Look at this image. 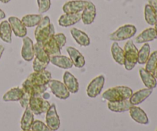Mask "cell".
Returning <instances> with one entry per match:
<instances>
[{
	"mask_svg": "<svg viewBox=\"0 0 157 131\" xmlns=\"http://www.w3.org/2000/svg\"><path fill=\"white\" fill-rule=\"evenodd\" d=\"M133 93L130 87L127 86H116L105 91L103 93L102 98L109 102H115L129 100Z\"/></svg>",
	"mask_w": 157,
	"mask_h": 131,
	"instance_id": "6da1fadb",
	"label": "cell"
},
{
	"mask_svg": "<svg viewBox=\"0 0 157 131\" xmlns=\"http://www.w3.org/2000/svg\"><path fill=\"white\" fill-rule=\"evenodd\" d=\"M55 34V26L51 23L48 16L43 17L35 30V38L36 42L43 43L48 37Z\"/></svg>",
	"mask_w": 157,
	"mask_h": 131,
	"instance_id": "7a4b0ae2",
	"label": "cell"
},
{
	"mask_svg": "<svg viewBox=\"0 0 157 131\" xmlns=\"http://www.w3.org/2000/svg\"><path fill=\"white\" fill-rule=\"evenodd\" d=\"M124 65L127 71L133 70L138 64V48L132 40L127 41L124 46Z\"/></svg>",
	"mask_w": 157,
	"mask_h": 131,
	"instance_id": "3957f363",
	"label": "cell"
},
{
	"mask_svg": "<svg viewBox=\"0 0 157 131\" xmlns=\"http://www.w3.org/2000/svg\"><path fill=\"white\" fill-rule=\"evenodd\" d=\"M136 28L133 25L127 24L118 28L109 35V39L113 41H121L133 38L136 33Z\"/></svg>",
	"mask_w": 157,
	"mask_h": 131,
	"instance_id": "277c9868",
	"label": "cell"
},
{
	"mask_svg": "<svg viewBox=\"0 0 157 131\" xmlns=\"http://www.w3.org/2000/svg\"><path fill=\"white\" fill-rule=\"evenodd\" d=\"M50 106V103L48 101V100L44 99L41 95L32 96L29 101V107H30L32 113L35 115L46 113L48 110Z\"/></svg>",
	"mask_w": 157,
	"mask_h": 131,
	"instance_id": "5b68a950",
	"label": "cell"
},
{
	"mask_svg": "<svg viewBox=\"0 0 157 131\" xmlns=\"http://www.w3.org/2000/svg\"><path fill=\"white\" fill-rule=\"evenodd\" d=\"M48 85L52 94L58 99L66 100L70 97V92L68 91L64 83L61 81L58 80L51 79Z\"/></svg>",
	"mask_w": 157,
	"mask_h": 131,
	"instance_id": "8992f818",
	"label": "cell"
},
{
	"mask_svg": "<svg viewBox=\"0 0 157 131\" xmlns=\"http://www.w3.org/2000/svg\"><path fill=\"white\" fill-rule=\"evenodd\" d=\"M105 83V78L104 75H99L94 78L87 87V94L89 98H95L101 94Z\"/></svg>",
	"mask_w": 157,
	"mask_h": 131,
	"instance_id": "52a82bcc",
	"label": "cell"
},
{
	"mask_svg": "<svg viewBox=\"0 0 157 131\" xmlns=\"http://www.w3.org/2000/svg\"><path fill=\"white\" fill-rule=\"evenodd\" d=\"M26 79L35 85H48L52 79V74L46 69L41 71H34L30 74Z\"/></svg>",
	"mask_w": 157,
	"mask_h": 131,
	"instance_id": "ba28073f",
	"label": "cell"
},
{
	"mask_svg": "<svg viewBox=\"0 0 157 131\" xmlns=\"http://www.w3.org/2000/svg\"><path fill=\"white\" fill-rule=\"evenodd\" d=\"M45 114V121L48 127L52 131L58 130L61 126V121H60L59 116L57 113L56 105L55 104H51L48 110Z\"/></svg>",
	"mask_w": 157,
	"mask_h": 131,
	"instance_id": "9c48e42d",
	"label": "cell"
},
{
	"mask_svg": "<svg viewBox=\"0 0 157 131\" xmlns=\"http://www.w3.org/2000/svg\"><path fill=\"white\" fill-rule=\"evenodd\" d=\"M87 1L84 0H71L63 6V12L66 14L81 13L85 8Z\"/></svg>",
	"mask_w": 157,
	"mask_h": 131,
	"instance_id": "30bf717a",
	"label": "cell"
},
{
	"mask_svg": "<svg viewBox=\"0 0 157 131\" xmlns=\"http://www.w3.org/2000/svg\"><path fill=\"white\" fill-rule=\"evenodd\" d=\"M22 48H21V55L23 59L26 61H31L35 58V50H34V43L29 37L22 38Z\"/></svg>",
	"mask_w": 157,
	"mask_h": 131,
	"instance_id": "8fae6325",
	"label": "cell"
},
{
	"mask_svg": "<svg viewBox=\"0 0 157 131\" xmlns=\"http://www.w3.org/2000/svg\"><path fill=\"white\" fill-rule=\"evenodd\" d=\"M97 15V9L92 2L87 1L85 8L81 12V20L84 25H90L94 22Z\"/></svg>",
	"mask_w": 157,
	"mask_h": 131,
	"instance_id": "7c38bea8",
	"label": "cell"
},
{
	"mask_svg": "<svg viewBox=\"0 0 157 131\" xmlns=\"http://www.w3.org/2000/svg\"><path fill=\"white\" fill-rule=\"evenodd\" d=\"M8 21L10 24L12 32H14L15 36L19 38H24L27 35V29L22 23L21 19L15 16H11L9 18Z\"/></svg>",
	"mask_w": 157,
	"mask_h": 131,
	"instance_id": "4fadbf2b",
	"label": "cell"
},
{
	"mask_svg": "<svg viewBox=\"0 0 157 131\" xmlns=\"http://www.w3.org/2000/svg\"><path fill=\"white\" fill-rule=\"evenodd\" d=\"M132 119L136 123L143 125H147L150 123L147 114L143 109L137 106H132L129 110Z\"/></svg>",
	"mask_w": 157,
	"mask_h": 131,
	"instance_id": "5bb4252c",
	"label": "cell"
},
{
	"mask_svg": "<svg viewBox=\"0 0 157 131\" xmlns=\"http://www.w3.org/2000/svg\"><path fill=\"white\" fill-rule=\"evenodd\" d=\"M67 52L68 53L74 66H75L77 68H82L84 67L86 64L85 58L78 49L69 46L67 48Z\"/></svg>",
	"mask_w": 157,
	"mask_h": 131,
	"instance_id": "9a60e30c",
	"label": "cell"
},
{
	"mask_svg": "<svg viewBox=\"0 0 157 131\" xmlns=\"http://www.w3.org/2000/svg\"><path fill=\"white\" fill-rule=\"evenodd\" d=\"M41 44H42L44 50L47 52L48 55L50 57L61 55V49L58 47L55 38H54V35L48 37L44 42L41 43Z\"/></svg>",
	"mask_w": 157,
	"mask_h": 131,
	"instance_id": "2e32d148",
	"label": "cell"
},
{
	"mask_svg": "<svg viewBox=\"0 0 157 131\" xmlns=\"http://www.w3.org/2000/svg\"><path fill=\"white\" fill-rule=\"evenodd\" d=\"M152 93H153V89H141V90H139L132 94L131 97L130 98L129 101L131 103L132 105L136 106L138 104H140L144 101H146L152 94Z\"/></svg>",
	"mask_w": 157,
	"mask_h": 131,
	"instance_id": "e0dca14e",
	"label": "cell"
},
{
	"mask_svg": "<svg viewBox=\"0 0 157 131\" xmlns=\"http://www.w3.org/2000/svg\"><path fill=\"white\" fill-rule=\"evenodd\" d=\"M63 81L70 93L76 94L79 91V83L78 79L71 72L65 71L63 76Z\"/></svg>",
	"mask_w": 157,
	"mask_h": 131,
	"instance_id": "ac0fdd59",
	"label": "cell"
},
{
	"mask_svg": "<svg viewBox=\"0 0 157 131\" xmlns=\"http://www.w3.org/2000/svg\"><path fill=\"white\" fill-rule=\"evenodd\" d=\"M81 20V12L76 14H66L61 15L58 18V24L62 27H70L77 24Z\"/></svg>",
	"mask_w": 157,
	"mask_h": 131,
	"instance_id": "d6986e66",
	"label": "cell"
},
{
	"mask_svg": "<svg viewBox=\"0 0 157 131\" xmlns=\"http://www.w3.org/2000/svg\"><path fill=\"white\" fill-rule=\"evenodd\" d=\"M70 32L71 36L79 45L82 47H87L90 44V38L84 32L76 28H72Z\"/></svg>",
	"mask_w": 157,
	"mask_h": 131,
	"instance_id": "ffe728a7",
	"label": "cell"
},
{
	"mask_svg": "<svg viewBox=\"0 0 157 131\" xmlns=\"http://www.w3.org/2000/svg\"><path fill=\"white\" fill-rule=\"evenodd\" d=\"M157 38L156 32L154 28H148L143 31L139 35L135 38V42L136 44H143V43H147L150 41H154Z\"/></svg>",
	"mask_w": 157,
	"mask_h": 131,
	"instance_id": "44dd1931",
	"label": "cell"
},
{
	"mask_svg": "<svg viewBox=\"0 0 157 131\" xmlns=\"http://www.w3.org/2000/svg\"><path fill=\"white\" fill-rule=\"evenodd\" d=\"M139 73L141 80H142L143 83H144V84L146 86L147 88L154 89L155 87H156L157 80L153 76V73L147 71L144 67L140 68Z\"/></svg>",
	"mask_w": 157,
	"mask_h": 131,
	"instance_id": "7402d4cb",
	"label": "cell"
},
{
	"mask_svg": "<svg viewBox=\"0 0 157 131\" xmlns=\"http://www.w3.org/2000/svg\"><path fill=\"white\" fill-rule=\"evenodd\" d=\"M131 103L129 100H124L121 101H115V102H109L107 103V107L112 112L115 113H123L130 110L132 107Z\"/></svg>",
	"mask_w": 157,
	"mask_h": 131,
	"instance_id": "603a6c76",
	"label": "cell"
},
{
	"mask_svg": "<svg viewBox=\"0 0 157 131\" xmlns=\"http://www.w3.org/2000/svg\"><path fill=\"white\" fill-rule=\"evenodd\" d=\"M50 62L53 65H55L62 69H70L74 66L70 58L61 55L51 57Z\"/></svg>",
	"mask_w": 157,
	"mask_h": 131,
	"instance_id": "cb8c5ba5",
	"label": "cell"
},
{
	"mask_svg": "<svg viewBox=\"0 0 157 131\" xmlns=\"http://www.w3.org/2000/svg\"><path fill=\"white\" fill-rule=\"evenodd\" d=\"M34 114L31 110L30 107H27L25 109L24 114L21 120V128L22 130H31L32 124L34 122Z\"/></svg>",
	"mask_w": 157,
	"mask_h": 131,
	"instance_id": "d4e9b609",
	"label": "cell"
},
{
	"mask_svg": "<svg viewBox=\"0 0 157 131\" xmlns=\"http://www.w3.org/2000/svg\"><path fill=\"white\" fill-rule=\"evenodd\" d=\"M12 30L8 21H2L0 23V38L6 43L12 42Z\"/></svg>",
	"mask_w": 157,
	"mask_h": 131,
	"instance_id": "484cf974",
	"label": "cell"
},
{
	"mask_svg": "<svg viewBox=\"0 0 157 131\" xmlns=\"http://www.w3.org/2000/svg\"><path fill=\"white\" fill-rule=\"evenodd\" d=\"M23 95V90L21 87H13L8 91L2 97V100L6 102L19 101Z\"/></svg>",
	"mask_w": 157,
	"mask_h": 131,
	"instance_id": "4316f807",
	"label": "cell"
},
{
	"mask_svg": "<svg viewBox=\"0 0 157 131\" xmlns=\"http://www.w3.org/2000/svg\"><path fill=\"white\" fill-rule=\"evenodd\" d=\"M42 18L41 14H29L24 15L21 20L26 28H32L38 25Z\"/></svg>",
	"mask_w": 157,
	"mask_h": 131,
	"instance_id": "83f0119b",
	"label": "cell"
},
{
	"mask_svg": "<svg viewBox=\"0 0 157 131\" xmlns=\"http://www.w3.org/2000/svg\"><path fill=\"white\" fill-rule=\"evenodd\" d=\"M111 54L113 60L120 65H124V49L118 44L117 41L112 44Z\"/></svg>",
	"mask_w": 157,
	"mask_h": 131,
	"instance_id": "f1b7e54d",
	"label": "cell"
},
{
	"mask_svg": "<svg viewBox=\"0 0 157 131\" xmlns=\"http://www.w3.org/2000/svg\"><path fill=\"white\" fill-rule=\"evenodd\" d=\"M34 50H35V57L40 60L42 62L48 64L50 63L51 57L48 55L47 52L44 50L41 43L36 42L34 44Z\"/></svg>",
	"mask_w": 157,
	"mask_h": 131,
	"instance_id": "f546056e",
	"label": "cell"
},
{
	"mask_svg": "<svg viewBox=\"0 0 157 131\" xmlns=\"http://www.w3.org/2000/svg\"><path fill=\"white\" fill-rule=\"evenodd\" d=\"M144 18L147 24L154 25L157 22V15L154 9L149 4H147L144 8Z\"/></svg>",
	"mask_w": 157,
	"mask_h": 131,
	"instance_id": "4dcf8cb0",
	"label": "cell"
},
{
	"mask_svg": "<svg viewBox=\"0 0 157 131\" xmlns=\"http://www.w3.org/2000/svg\"><path fill=\"white\" fill-rule=\"evenodd\" d=\"M150 55V46L148 43H144V45L138 50V64H145Z\"/></svg>",
	"mask_w": 157,
	"mask_h": 131,
	"instance_id": "1f68e13d",
	"label": "cell"
},
{
	"mask_svg": "<svg viewBox=\"0 0 157 131\" xmlns=\"http://www.w3.org/2000/svg\"><path fill=\"white\" fill-rule=\"evenodd\" d=\"M145 69L149 72L153 73L156 69L157 67V51H154L152 54H150L148 60L146 62Z\"/></svg>",
	"mask_w": 157,
	"mask_h": 131,
	"instance_id": "d6a6232c",
	"label": "cell"
},
{
	"mask_svg": "<svg viewBox=\"0 0 157 131\" xmlns=\"http://www.w3.org/2000/svg\"><path fill=\"white\" fill-rule=\"evenodd\" d=\"M31 130L32 131H52L48 127L47 124L43 123L42 121H38V120L34 121L32 127H31Z\"/></svg>",
	"mask_w": 157,
	"mask_h": 131,
	"instance_id": "836d02e7",
	"label": "cell"
},
{
	"mask_svg": "<svg viewBox=\"0 0 157 131\" xmlns=\"http://www.w3.org/2000/svg\"><path fill=\"white\" fill-rule=\"evenodd\" d=\"M39 14L47 12L51 8V0H37Z\"/></svg>",
	"mask_w": 157,
	"mask_h": 131,
	"instance_id": "e575fe53",
	"label": "cell"
},
{
	"mask_svg": "<svg viewBox=\"0 0 157 131\" xmlns=\"http://www.w3.org/2000/svg\"><path fill=\"white\" fill-rule=\"evenodd\" d=\"M48 66V64L42 62V61L38 60V58H35V57L34 58L33 64H32L34 71H41L45 70V69L47 68Z\"/></svg>",
	"mask_w": 157,
	"mask_h": 131,
	"instance_id": "d590c367",
	"label": "cell"
},
{
	"mask_svg": "<svg viewBox=\"0 0 157 131\" xmlns=\"http://www.w3.org/2000/svg\"><path fill=\"white\" fill-rule=\"evenodd\" d=\"M54 38H55L58 47L61 50V48L65 45L66 42H67V38H66V36L63 33H58L54 35Z\"/></svg>",
	"mask_w": 157,
	"mask_h": 131,
	"instance_id": "8d00e7d4",
	"label": "cell"
},
{
	"mask_svg": "<svg viewBox=\"0 0 157 131\" xmlns=\"http://www.w3.org/2000/svg\"><path fill=\"white\" fill-rule=\"evenodd\" d=\"M149 5L154 9L157 15V0H148Z\"/></svg>",
	"mask_w": 157,
	"mask_h": 131,
	"instance_id": "74e56055",
	"label": "cell"
},
{
	"mask_svg": "<svg viewBox=\"0 0 157 131\" xmlns=\"http://www.w3.org/2000/svg\"><path fill=\"white\" fill-rule=\"evenodd\" d=\"M5 18H6V13L0 9V20L4 19Z\"/></svg>",
	"mask_w": 157,
	"mask_h": 131,
	"instance_id": "f35d334b",
	"label": "cell"
},
{
	"mask_svg": "<svg viewBox=\"0 0 157 131\" xmlns=\"http://www.w3.org/2000/svg\"><path fill=\"white\" fill-rule=\"evenodd\" d=\"M41 96H42V98L45 100H48V98H50V94H49L48 93H45V92H44V94H42Z\"/></svg>",
	"mask_w": 157,
	"mask_h": 131,
	"instance_id": "ab89813d",
	"label": "cell"
},
{
	"mask_svg": "<svg viewBox=\"0 0 157 131\" xmlns=\"http://www.w3.org/2000/svg\"><path fill=\"white\" fill-rule=\"evenodd\" d=\"M4 51H5V47L3 45H1V44H0V59H1L2 55Z\"/></svg>",
	"mask_w": 157,
	"mask_h": 131,
	"instance_id": "60d3db41",
	"label": "cell"
},
{
	"mask_svg": "<svg viewBox=\"0 0 157 131\" xmlns=\"http://www.w3.org/2000/svg\"><path fill=\"white\" fill-rule=\"evenodd\" d=\"M153 76H154L155 78H156V79L157 80V68L153 72Z\"/></svg>",
	"mask_w": 157,
	"mask_h": 131,
	"instance_id": "b9f144b4",
	"label": "cell"
},
{
	"mask_svg": "<svg viewBox=\"0 0 157 131\" xmlns=\"http://www.w3.org/2000/svg\"><path fill=\"white\" fill-rule=\"evenodd\" d=\"M10 1H11V0H0V2H2V3H4V4L9 3Z\"/></svg>",
	"mask_w": 157,
	"mask_h": 131,
	"instance_id": "7bdbcfd3",
	"label": "cell"
},
{
	"mask_svg": "<svg viewBox=\"0 0 157 131\" xmlns=\"http://www.w3.org/2000/svg\"><path fill=\"white\" fill-rule=\"evenodd\" d=\"M154 29H155V30H156V35H157V22L156 23V24L154 25Z\"/></svg>",
	"mask_w": 157,
	"mask_h": 131,
	"instance_id": "ee69618b",
	"label": "cell"
},
{
	"mask_svg": "<svg viewBox=\"0 0 157 131\" xmlns=\"http://www.w3.org/2000/svg\"><path fill=\"white\" fill-rule=\"evenodd\" d=\"M22 131H32V130H22Z\"/></svg>",
	"mask_w": 157,
	"mask_h": 131,
	"instance_id": "f6af8a7d",
	"label": "cell"
},
{
	"mask_svg": "<svg viewBox=\"0 0 157 131\" xmlns=\"http://www.w3.org/2000/svg\"><path fill=\"white\" fill-rule=\"evenodd\" d=\"M156 131H157V129H156Z\"/></svg>",
	"mask_w": 157,
	"mask_h": 131,
	"instance_id": "bcb514c9",
	"label": "cell"
},
{
	"mask_svg": "<svg viewBox=\"0 0 157 131\" xmlns=\"http://www.w3.org/2000/svg\"><path fill=\"white\" fill-rule=\"evenodd\" d=\"M156 68H157V67H156Z\"/></svg>",
	"mask_w": 157,
	"mask_h": 131,
	"instance_id": "7dc6e473",
	"label": "cell"
}]
</instances>
